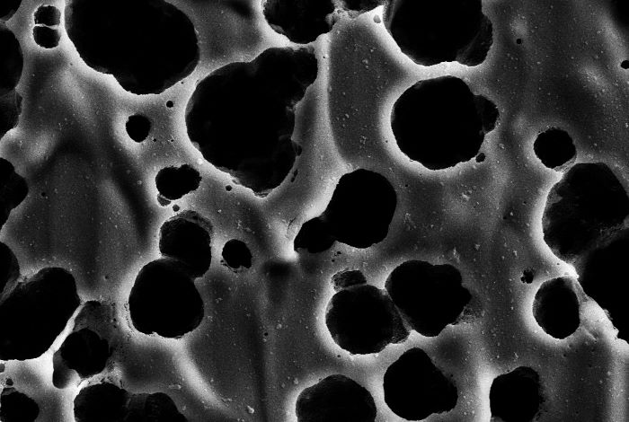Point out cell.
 Returning a JSON list of instances; mask_svg holds the SVG:
<instances>
[{
  "instance_id": "1",
  "label": "cell",
  "mask_w": 629,
  "mask_h": 422,
  "mask_svg": "<svg viewBox=\"0 0 629 422\" xmlns=\"http://www.w3.org/2000/svg\"><path fill=\"white\" fill-rule=\"evenodd\" d=\"M313 84L288 48H269L199 81L185 109L187 136L203 158L235 184L267 197L302 154L292 139L296 105Z\"/></svg>"
},
{
  "instance_id": "2",
  "label": "cell",
  "mask_w": 629,
  "mask_h": 422,
  "mask_svg": "<svg viewBox=\"0 0 629 422\" xmlns=\"http://www.w3.org/2000/svg\"><path fill=\"white\" fill-rule=\"evenodd\" d=\"M499 121L495 102L452 75L417 81L398 96L390 114L398 149L430 171L475 158Z\"/></svg>"
},
{
  "instance_id": "3",
  "label": "cell",
  "mask_w": 629,
  "mask_h": 422,
  "mask_svg": "<svg viewBox=\"0 0 629 422\" xmlns=\"http://www.w3.org/2000/svg\"><path fill=\"white\" fill-rule=\"evenodd\" d=\"M155 17L146 22L122 25L99 23L79 9L74 1L66 5V30L129 39L108 40L75 47L79 56L93 70L112 75L123 89L131 93L160 94L189 76L199 64L200 49L192 22L175 8L157 23Z\"/></svg>"
},
{
  "instance_id": "4",
  "label": "cell",
  "mask_w": 629,
  "mask_h": 422,
  "mask_svg": "<svg viewBox=\"0 0 629 422\" xmlns=\"http://www.w3.org/2000/svg\"><path fill=\"white\" fill-rule=\"evenodd\" d=\"M545 243L572 266L599 242L629 226V194L603 162L579 163L550 189L542 219Z\"/></svg>"
},
{
  "instance_id": "5",
  "label": "cell",
  "mask_w": 629,
  "mask_h": 422,
  "mask_svg": "<svg viewBox=\"0 0 629 422\" xmlns=\"http://www.w3.org/2000/svg\"><path fill=\"white\" fill-rule=\"evenodd\" d=\"M382 19L401 52L425 67L445 62L480 66L493 44V25L481 0H387Z\"/></svg>"
},
{
  "instance_id": "6",
  "label": "cell",
  "mask_w": 629,
  "mask_h": 422,
  "mask_svg": "<svg viewBox=\"0 0 629 422\" xmlns=\"http://www.w3.org/2000/svg\"><path fill=\"white\" fill-rule=\"evenodd\" d=\"M81 304L73 274L43 268L0 298V358L25 361L42 356Z\"/></svg>"
},
{
  "instance_id": "7",
  "label": "cell",
  "mask_w": 629,
  "mask_h": 422,
  "mask_svg": "<svg viewBox=\"0 0 629 422\" xmlns=\"http://www.w3.org/2000/svg\"><path fill=\"white\" fill-rule=\"evenodd\" d=\"M385 290L411 330L427 338L459 324L473 299L456 267L420 259L396 266Z\"/></svg>"
},
{
  "instance_id": "8",
  "label": "cell",
  "mask_w": 629,
  "mask_h": 422,
  "mask_svg": "<svg viewBox=\"0 0 629 422\" xmlns=\"http://www.w3.org/2000/svg\"><path fill=\"white\" fill-rule=\"evenodd\" d=\"M194 280L171 259L161 257L144 265L128 298L134 329L171 339L194 331L205 316L204 301Z\"/></svg>"
},
{
  "instance_id": "9",
  "label": "cell",
  "mask_w": 629,
  "mask_h": 422,
  "mask_svg": "<svg viewBox=\"0 0 629 422\" xmlns=\"http://www.w3.org/2000/svg\"><path fill=\"white\" fill-rule=\"evenodd\" d=\"M324 321L333 342L350 355L378 354L412 332L386 291L368 282L335 291Z\"/></svg>"
},
{
  "instance_id": "10",
  "label": "cell",
  "mask_w": 629,
  "mask_h": 422,
  "mask_svg": "<svg viewBox=\"0 0 629 422\" xmlns=\"http://www.w3.org/2000/svg\"><path fill=\"white\" fill-rule=\"evenodd\" d=\"M397 203V192L385 176L359 168L339 179L320 216L336 242L368 249L386 238Z\"/></svg>"
},
{
  "instance_id": "11",
  "label": "cell",
  "mask_w": 629,
  "mask_h": 422,
  "mask_svg": "<svg viewBox=\"0 0 629 422\" xmlns=\"http://www.w3.org/2000/svg\"><path fill=\"white\" fill-rule=\"evenodd\" d=\"M383 390L387 407L407 421L450 412L458 401L453 377L417 347L404 351L387 367Z\"/></svg>"
},
{
  "instance_id": "12",
  "label": "cell",
  "mask_w": 629,
  "mask_h": 422,
  "mask_svg": "<svg viewBox=\"0 0 629 422\" xmlns=\"http://www.w3.org/2000/svg\"><path fill=\"white\" fill-rule=\"evenodd\" d=\"M571 267L582 292L621 333L624 290L629 268V226L599 242Z\"/></svg>"
},
{
  "instance_id": "13",
  "label": "cell",
  "mask_w": 629,
  "mask_h": 422,
  "mask_svg": "<svg viewBox=\"0 0 629 422\" xmlns=\"http://www.w3.org/2000/svg\"><path fill=\"white\" fill-rule=\"evenodd\" d=\"M295 414L298 422H374L377 409L362 384L343 374H332L298 394Z\"/></svg>"
},
{
  "instance_id": "14",
  "label": "cell",
  "mask_w": 629,
  "mask_h": 422,
  "mask_svg": "<svg viewBox=\"0 0 629 422\" xmlns=\"http://www.w3.org/2000/svg\"><path fill=\"white\" fill-rule=\"evenodd\" d=\"M119 344V336L74 324L52 356V384L59 390L79 386L104 371Z\"/></svg>"
},
{
  "instance_id": "15",
  "label": "cell",
  "mask_w": 629,
  "mask_h": 422,
  "mask_svg": "<svg viewBox=\"0 0 629 422\" xmlns=\"http://www.w3.org/2000/svg\"><path fill=\"white\" fill-rule=\"evenodd\" d=\"M213 232L208 218L197 211L183 210L161 225L159 252L179 262L192 278H201L211 266Z\"/></svg>"
},
{
  "instance_id": "16",
  "label": "cell",
  "mask_w": 629,
  "mask_h": 422,
  "mask_svg": "<svg viewBox=\"0 0 629 422\" xmlns=\"http://www.w3.org/2000/svg\"><path fill=\"white\" fill-rule=\"evenodd\" d=\"M264 19L289 41L307 45L333 29L339 17L332 0H266L261 2Z\"/></svg>"
},
{
  "instance_id": "17",
  "label": "cell",
  "mask_w": 629,
  "mask_h": 422,
  "mask_svg": "<svg viewBox=\"0 0 629 422\" xmlns=\"http://www.w3.org/2000/svg\"><path fill=\"white\" fill-rule=\"evenodd\" d=\"M587 299L576 278L554 277L543 282L536 292L532 315L545 333L563 340L580 326L581 307Z\"/></svg>"
},
{
  "instance_id": "18",
  "label": "cell",
  "mask_w": 629,
  "mask_h": 422,
  "mask_svg": "<svg viewBox=\"0 0 629 422\" xmlns=\"http://www.w3.org/2000/svg\"><path fill=\"white\" fill-rule=\"evenodd\" d=\"M543 403L539 374L529 366L498 375L490 387L491 421H536Z\"/></svg>"
},
{
  "instance_id": "19",
  "label": "cell",
  "mask_w": 629,
  "mask_h": 422,
  "mask_svg": "<svg viewBox=\"0 0 629 422\" xmlns=\"http://www.w3.org/2000/svg\"><path fill=\"white\" fill-rule=\"evenodd\" d=\"M131 394L116 383L102 381L84 386L73 401L75 422H123Z\"/></svg>"
},
{
  "instance_id": "20",
  "label": "cell",
  "mask_w": 629,
  "mask_h": 422,
  "mask_svg": "<svg viewBox=\"0 0 629 422\" xmlns=\"http://www.w3.org/2000/svg\"><path fill=\"white\" fill-rule=\"evenodd\" d=\"M187 422L173 400L166 393L131 394L123 422Z\"/></svg>"
},
{
  "instance_id": "21",
  "label": "cell",
  "mask_w": 629,
  "mask_h": 422,
  "mask_svg": "<svg viewBox=\"0 0 629 422\" xmlns=\"http://www.w3.org/2000/svg\"><path fill=\"white\" fill-rule=\"evenodd\" d=\"M536 156L548 169L565 171L577 158L573 138L560 127L540 132L533 145Z\"/></svg>"
},
{
  "instance_id": "22",
  "label": "cell",
  "mask_w": 629,
  "mask_h": 422,
  "mask_svg": "<svg viewBox=\"0 0 629 422\" xmlns=\"http://www.w3.org/2000/svg\"><path fill=\"white\" fill-rule=\"evenodd\" d=\"M201 180L200 172L188 163L162 168L155 178L157 201L162 207L169 206L172 201L196 191Z\"/></svg>"
},
{
  "instance_id": "23",
  "label": "cell",
  "mask_w": 629,
  "mask_h": 422,
  "mask_svg": "<svg viewBox=\"0 0 629 422\" xmlns=\"http://www.w3.org/2000/svg\"><path fill=\"white\" fill-rule=\"evenodd\" d=\"M0 34V96H4L14 91L20 82L23 70V53L18 39L9 28L1 24Z\"/></svg>"
},
{
  "instance_id": "24",
  "label": "cell",
  "mask_w": 629,
  "mask_h": 422,
  "mask_svg": "<svg viewBox=\"0 0 629 422\" xmlns=\"http://www.w3.org/2000/svg\"><path fill=\"white\" fill-rule=\"evenodd\" d=\"M0 180L3 226L7 222L11 211L20 206L27 198L29 186L26 180L15 171L13 163L3 157L0 158Z\"/></svg>"
},
{
  "instance_id": "25",
  "label": "cell",
  "mask_w": 629,
  "mask_h": 422,
  "mask_svg": "<svg viewBox=\"0 0 629 422\" xmlns=\"http://www.w3.org/2000/svg\"><path fill=\"white\" fill-rule=\"evenodd\" d=\"M335 242L327 224L318 215L301 225L294 238L293 249L297 253L318 254L332 249Z\"/></svg>"
},
{
  "instance_id": "26",
  "label": "cell",
  "mask_w": 629,
  "mask_h": 422,
  "mask_svg": "<svg viewBox=\"0 0 629 422\" xmlns=\"http://www.w3.org/2000/svg\"><path fill=\"white\" fill-rule=\"evenodd\" d=\"M1 422L35 421L40 414L38 403L13 386L1 391Z\"/></svg>"
},
{
  "instance_id": "27",
  "label": "cell",
  "mask_w": 629,
  "mask_h": 422,
  "mask_svg": "<svg viewBox=\"0 0 629 422\" xmlns=\"http://www.w3.org/2000/svg\"><path fill=\"white\" fill-rule=\"evenodd\" d=\"M222 263L234 272L248 270L252 265V254L248 245L238 239L227 241L221 252Z\"/></svg>"
},
{
  "instance_id": "28",
  "label": "cell",
  "mask_w": 629,
  "mask_h": 422,
  "mask_svg": "<svg viewBox=\"0 0 629 422\" xmlns=\"http://www.w3.org/2000/svg\"><path fill=\"white\" fill-rule=\"evenodd\" d=\"M0 265L3 288L0 298L9 293L21 277L20 265L14 252L4 242H0Z\"/></svg>"
},
{
  "instance_id": "29",
  "label": "cell",
  "mask_w": 629,
  "mask_h": 422,
  "mask_svg": "<svg viewBox=\"0 0 629 422\" xmlns=\"http://www.w3.org/2000/svg\"><path fill=\"white\" fill-rule=\"evenodd\" d=\"M1 106V135L4 136L17 127L19 124L20 115L22 110V97L15 90L10 93L0 96Z\"/></svg>"
},
{
  "instance_id": "30",
  "label": "cell",
  "mask_w": 629,
  "mask_h": 422,
  "mask_svg": "<svg viewBox=\"0 0 629 422\" xmlns=\"http://www.w3.org/2000/svg\"><path fill=\"white\" fill-rule=\"evenodd\" d=\"M125 128L128 136L135 142L145 141L152 128L151 119L144 114L137 113L128 118Z\"/></svg>"
},
{
  "instance_id": "31",
  "label": "cell",
  "mask_w": 629,
  "mask_h": 422,
  "mask_svg": "<svg viewBox=\"0 0 629 422\" xmlns=\"http://www.w3.org/2000/svg\"><path fill=\"white\" fill-rule=\"evenodd\" d=\"M32 37L38 46L50 49L58 46L61 31L59 28L35 25L32 29Z\"/></svg>"
},
{
  "instance_id": "32",
  "label": "cell",
  "mask_w": 629,
  "mask_h": 422,
  "mask_svg": "<svg viewBox=\"0 0 629 422\" xmlns=\"http://www.w3.org/2000/svg\"><path fill=\"white\" fill-rule=\"evenodd\" d=\"M35 25L50 28H59L61 22V13L53 5H40L33 13Z\"/></svg>"
},
{
  "instance_id": "33",
  "label": "cell",
  "mask_w": 629,
  "mask_h": 422,
  "mask_svg": "<svg viewBox=\"0 0 629 422\" xmlns=\"http://www.w3.org/2000/svg\"><path fill=\"white\" fill-rule=\"evenodd\" d=\"M332 285L335 291L357 284L368 282L365 276L358 269H344L335 273L332 277Z\"/></svg>"
},
{
  "instance_id": "34",
  "label": "cell",
  "mask_w": 629,
  "mask_h": 422,
  "mask_svg": "<svg viewBox=\"0 0 629 422\" xmlns=\"http://www.w3.org/2000/svg\"><path fill=\"white\" fill-rule=\"evenodd\" d=\"M341 8L350 13L352 16H358L361 13L370 12L375 8L383 5L386 3L384 0H341L340 1Z\"/></svg>"
},
{
  "instance_id": "35",
  "label": "cell",
  "mask_w": 629,
  "mask_h": 422,
  "mask_svg": "<svg viewBox=\"0 0 629 422\" xmlns=\"http://www.w3.org/2000/svg\"><path fill=\"white\" fill-rule=\"evenodd\" d=\"M21 3H22L21 0L13 3V4L10 5L8 11H7L4 14H3V15L1 16V21H8V20H10V19L15 14V13L17 12V10L19 9V7H20V5H21Z\"/></svg>"
}]
</instances>
